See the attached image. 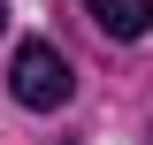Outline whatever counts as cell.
Instances as JSON below:
<instances>
[{"label":"cell","instance_id":"1","mask_svg":"<svg viewBox=\"0 0 153 145\" xmlns=\"http://www.w3.org/2000/svg\"><path fill=\"white\" fill-rule=\"evenodd\" d=\"M8 92H16L31 115H54V107H69L76 76H69V61H61V46L23 38V46H16V69H8Z\"/></svg>","mask_w":153,"mask_h":145},{"label":"cell","instance_id":"2","mask_svg":"<svg viewBox=\"0 0 153 145\" xmlns=\"http://www.w3.org/2000/svg\"><path fill=\"white\" fill-rule=\"evenodd\" d=\"M84 16L107 38H146L153 31V0H84Z\"/></svg>","mask_w":153,"mask_h":145},{"label":"cell","instance_id":"3","mask_svg":"<svg viewBox=\"0 0 153 145\" xmlns=\"http://www.w3.org/2000/svg\"><path fill=\"white\" fill-rule=\"evenodd\" d=\"M0 31H8V0H0Z\"/></svg>","mask_w":153,"mask_h":145}]
</instances>
